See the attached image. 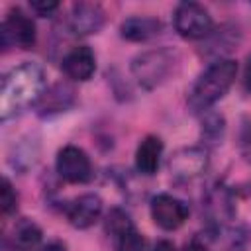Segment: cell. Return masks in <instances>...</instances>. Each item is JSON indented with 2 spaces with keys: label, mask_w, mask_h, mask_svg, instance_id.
<instances>
[{
  "label": "cell",
  "mask_w": 251,
  "mask_h": 251,
  "mask_svg": "<svg viewBox=\"0 0 251 251\" xmlns=\"http://www.w3.org/2000/svg\"><path fill=\"white\" fill-rule=\"evenodd\" d=\"M57 173L67 182L82 184L92 176V163L80 147L67 145L57 153Z\"/></svg>",
  "instance_id": "obj_7"
},
{
  "label": "cell",
  "mask_w": 251,
  "mask_h": 251,
  "mask_svg": "<svg viewBox=\"0 0 251 251\" xmlns=\"http://www.w3.org/2000/svg\"><path fill=\"white\" fill-rule=\"evenodd\" d=\"M63 73L73 80H88L96 71V57L90 47L78 45L63 59Z\"/></svg>",
  "instance_id": "obj_12"
},
{
  "label": "cell",
  "mask_w": 251,
  "mask_h": 251,
  "mask_svg": "<svg viewBox=\"0 0 251 251\" xmlns=\"http://www.w3.org/2000/svg\"><path fill=\"white\" fill-rule=\"evenodd\" d=\"M163 29L161 22L157 18H149V16H133L127 18L122 25V37H126L127 41H147L155 35H159Z\"/></svg>",
  "instance_id": "obj_13"
},
{
  "label": "cell",
  "mask_w": 251,
  "mask_h": 251,
  "mask_svg": "<svg viewBox=\"0 0 251 251\" xmlns=\"http://www.w3.org/2000/svg\"><path fill=\"white\" fill-rule=\"evenodd\" d=\"M67 220L78 229L90 227L102 214V200L98 194H82L67 206Z\"/></svg>",
  "instance_id": "obj_10"
},
{
  "label": "cell",
  "mask_w": 251,
  "mask_h": 251,
  "mask_svg": "<svg viewBox=\"0 0 251 251\" xmlns=\"http://www.w3.org/2000/svg\"><path fill=\"white\" fill-rule=\"evenodd\" d=\"M237 75V63L233 59H218L214 61L194 82L188 104L194 112H204L214 106L233 84Z\"/></svg>",
  "instance_id": "obj_2"
},
{
  "label": "cell",
  "mask_w": 251,
  "mask_h": 251,
  "mask_svg": "<svg viewBox=\"0 0 251 251\" xmlns=\"http://www.w3.org/2000/svg\"><path fill=\"white\" fill-rule=\"evenodd\" d=\"M182 251H208V247L204 245V243H200L198 239H192L190 243H186L184 245V249Z\"/></svg>",
  "instance_id": "obj_20"
},
{
  "label": "cell",
  "mask_w": 251,
  "mask_h": 251,
  "mask_svg": "<svg viewBox=\"0 0 251 251\" xmlns=\"http://www.w3.org/2000/svg\"><path fill=\"white\" fill-rule=\"evenodd\" d=\"M235 251H241V249H235Z\"/></svg>",
  "instance_id": "obj_24"
},
{
  "label": "cell",
  "mask_w": 251,
  "mask_h": 251,
  "mask_svg": "<svg viewBox=\"0 0 251 251\" xmlns=\"http://www.w3.org/2000/svg\"><path fill=\"white\" fill-rule=\"evenodd\" d=\"M239 153L241 157L251 165V120L243 124L239 133Z\"/></svg>",
  "instance_id": "obj_18"
},
{
  "label": "cell",
  "mask_w": 251,
  "mask_h": 251,
  "mask_svg": "<svg viewBox=\"0 0 251 251\" xmlns=\"http://www.w3.org/2000/svg\"><path fill=\"white\" fill-rule=\"evenodd\" d=\"M245 88L251 92V57H249L247 67H245Z\"/></svg>",
  "instance_id": "obj_23"
},
{
  "label": "cell",
  "mask_w": 251,
  "mask_h": 251,
  "mask_svg": "<svg viewBox=\"0 0 251 251\" xmlns=\"http://www.w3.org/2000/svg\"><path fill=\"white\" fill-rule=\"evenodd\" d=\"M153 251H175V245L171 241H167V239H161V241L155 243Z\"/></svg>",
  "instance_id": "obj_21"
},
{
  "label": "cell",
  "mask_w": 251,
  "mask_h": 251,
  "mask_svg": "<svg viewBox=\"0 0 251 251\" xmlns=\"http://www.w3.org/2000/svg\"><path fill=\"white\" fill-rule=\"evenodd\" d=\"M0 43L8 49H29L35 43V24L20 8H12L0 25Z\"/></svg>",
  "instance_id": "obj_4"
},
{
  "label": "cell",
  "mask_w": 251,
  "mask_h": 251,
  "mask_svg": "<svg viewBox=\"0 0 251 251\" xmlns=\"http://www.w3.org/2000/svg\"><path fill=\"white\" fill-rule=\"evenodd\" d=\"M29 8L37 16H49V14H53L59 8V2H53V0H35V2H29Z\"/></svg>",
  "instance_id": "obj_19"
},
{
  "label": "cell",
  "mask_w": 251,
  "mask_h": 251,
  "mask_svg": "<svg viewBox=\"0 0 251 251\" xmlns=\"http://www.w3.org/2000/svg\"><path fill=\"white\" fill-rule=\"evenodd\" d=\"M45 90V73L35 63H22L2 76L0 84V118H16L41 100Z\"/></svg>",
  "instance_id": "obj_1"
},
{
  "label": "cell",
  "mask_w": 251,
  "mask_h": 251,
  "mask_svg": "<svg viewBox=\"0 0 251 251\" xmlns=\"http://www.w3.org/2000/svg\"><path fill=\"white\" fill-rule=\"evenodd\" d=\"M151 218L161 229L173 231L186 222L188 206L173 194H157L151 200Z\"/></svg>",
  "instance_id": "obj_8"
},
{
  "label": "cell",
  "mask_w": 251,
  "mask_h": 251,
  "mask_svg": "<svg viewBox=\"0 0 251 251\" xmlns=\"http://www.w3.org/2000/svg\"><path fill=\"white\" fill-rule=\"evenodd\" d=\"M41 241V229L35 222L24 218L20 220L14 229H12V235H10V243L16 251H29L33 249L37 243Z\"/></svg>",
  "instance_id": "obj_16"
},
{
  "label": "cell",
  "mask_w": 251,
  "mask_h": 251,
  "mask_svg": "<svg viewBox=\"0 0 251 251\" xmlns=\"http://www.w3.org/2000/svg\"><path fill=\"white\" fill-rule=\"evenodd\" d=\"M75 100V90L69 84H55L51 86L47 92H43L41 100H39V112L45 114H53V112H63L67 110Z\"/></svg>",
  "instance_id": "obj_15"
},
{
  "label": "cell",
  "mask_w": 251,
  "mask_h": 251,
  "mask_svg": "<svg viewBox=\"0 0 251 251\" xmlns=\"http://www.w3.org/2000/svg\"><path fill=\"white\" fill-rule=\"evenodd\" d=\"M176 63V53L171 49H151L141 55H137L131 61V75L137 80L139 86L151 90L159 86L167 76L173 73Z\"/></svg>",
  "instance_id": "obj_3"
},
{
  "label": "cell",
  "mask_w": 251,
  "mask_h": 251,
  "mask_svg": "<svg viewBox=\"0 0 251 251\" xmlns=\"http://www.w3.org/2000/svg\"><path fill=\"white\" fill-rule=\"evenodd\" d=\"M163 155V141L157 135H147L143 141L137 145L135 151V167L143 175H153L159 169Z\"/></svg>",
  "instance_id": "obj_14"
},
{
  "label": "cell",
  "mask_w": 251,
  "mask_h": 251,
  "mask_svg": "<svg viewBox=\"0 0 251 251\" xmlns=\"http://www.w3.org/2000/svg\"><path fill=\"white\" fill-rule=\"evenodd\" d=\"M39 251H65V245L61 241H53V243H47L45 247H41Z\"/></svg>",
  "instance_id": "obj_22"
},
{
  "label": "cell",
  "mask_w": 251,
  "mask_h": 251,
  "mask_svg": "<svg viewBox=\"0 0 251 251\" xmlns=\"http://www.w3.org/2000/svg\"><path fill=\"white\" fill-rule=\"evenodd\" d=\"M175 29L186 39H202L212 31L210 12L196 2H182L175 10Z\"/></svg>",
  "instance_id": "obj_5"
},
{
  "label": "cell",
  "mask_w": 251,
  "mask_h": 251,
  "mask_svg": "<svg viewBox=\"0 0 251 251\" xmlns=\"http://www.w3.org/2000/svg\"><path fill=\"white\" fill-rule=\"evenodd\" d=\"M206 167H208V153L202 147L178 149L169 161L171 175L178 180H192L200 176L206 171Z\"/></svg>",
  "instance_id": "obj_9"
},
{
  "label": "cell",
  "mask_w": 251,
  "mask_h": 251,
  "mask_svg": "<svg viewBox=\"0 0 251 251\" xmlns=\"http://www.w3.org/2000/svg\"><path fill=\"white\" fill-rule=\"evenodd\" d=\"M0 204H2V214L8 216L18 208V194L8 178L2 180V190H0Z\"/></svg>",
  "instance_id": "obj_17"
},
{
  "label": "cell",
  "mask_w": 251,
  "mask_h": 251,
  "mask_svg": "<svg viewBox=\"0 0 251 251\" xmlns=\"http://www.w3.org/2000/svg\"><path fill=\"white\" fill-rule=\"evenodd\" d=\"M106 231L112 237L114 251H143V247H145L141 233L135 229L129 216L120 208H114L108 214Z\"/></svg>",
  "instance_id": "obj_6"
},
{
  "label": "cell",
  "mask_w": 251,
  "mask_h": 251,
  "mask_svg": "<svg viewBox=\"0 0 251 251\" xmlns=\"http://www.w3.org/2000/svg\"><path fill=\"white\" fill-rule=\"evenodd\" d=\"M104 24V12L98 4H88V2H80L75 4L71 8V16H69V27L76 33V35H88V33H96Z\"/></svg>",
  "instance_id": "obj_11"
}]
</instances>
